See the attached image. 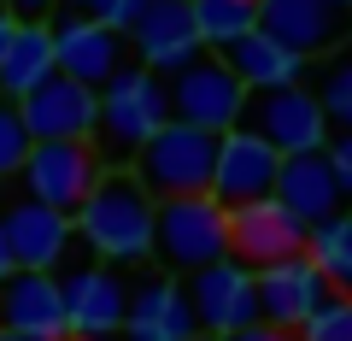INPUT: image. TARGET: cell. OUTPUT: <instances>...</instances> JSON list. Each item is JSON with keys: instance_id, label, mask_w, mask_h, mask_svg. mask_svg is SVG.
Here are the masks:
<instances>
[{"instance_id": "cell-16", "label": "cell", "mask_w": 352, "mask_h": 341, "mask_svg": "<svg viewBox=\"0 0 352 341\" xmlns=\"http://www.w3.org/2000/svg\"><path fill=\"white\" fill-rule=\"evenodd\" d=\"M71 218L53 212L41 200H18L0 212V241L12 253V271H59V259L71 253Z\"/></svg>"}, {"instance_id": "cell-24", "label": "cell", "mask_w": 352, "mask_h": 341, "mask_svg": "<svg viewBox=\"0 0 352 341\" xmlns=\"http://www.w3.org/2000/svg\"><path fill=\"white\" fill-rule=\"evenodd\" d=\"M258 6H264V0H188L194 30H200V48H217V53H223L235 36L258 30Z\"/></svg>"}, {"instance_id": "cell-12", "label": "cell", "mask_w": 352, "mask_h": 341, "mask_svg": "<svg viewBox=\"0 0 352 341\" xmlns=\"http://www.w3.org/2000/svg\"><path fill=\"white\" fill-rule=\"evenodd\" d=\"M346 18L352 6H340V0H264L258 6V30L288 53H300L305 65L346 41Z\"/></svg>"}, {"instance_id": "cell-26", "label": "cell", "mask_w": 352, "mask_h": 341, "mask_svg": "<svg viewBox=\"0 0 352 341\" xmlns=\"http://www.w3.org/2000/svg\"><path fill=\"white\" fill-rule=\"evenodd\" d=\"M317 106H323V118H329V124L352 130V59L329 65V76H323V89H317Z\"/></svg>"}, {"instance_id": "cell-9", "label": "cell", "mask_w": 352, "mask_h": 341, "mask_svg": "<svg viewBox=\"0 0 352 341\" xmlns=\"http://www.w3.org/2000/svg\"><path fill=\"white\" fill-rule=\"evenodd\" d=\"M188 312H194V329L206 335H229V329L252 324L258 318V294H252V271L241 259H212V265L188 271Z\"/></svg>"}, {"instance_id": "cell-8", "label": "cell", "mask_w": 352, "mask_h": 341, "mask_svg": "<svg viewBox=\"0 0 352 341\" xmlns=\"http://www.w3.org/2000/svg\"><path fill=\"white\" fill-rule=\"evenodd\" d=\"M294 253H305V224L276 194L229 206V259H241L247 271H264L276 259H294Z\"/></svg>"}, {"instance_id": "cell-33", "label": "cell", "mask_w": 352, "mask_h": 341, "mask_svg": "<svg viewBox=\"0 0 352 341\" xmlns=\"http://www.w3.org/2000/svg\"><path fill=\"white\" fill-rule=\"evenodd\" d=\"M12 24H18V18L6 12V6H0V53H6V41H12Z\"/></svg>"}, {"instance_id": "cell-37", "label": "cell", "mask_w": 352, "mask_h": 341, "mask_svg": "<svg viewBox=\"0 0 352 341\" xmlns=\"http://www.w3.org/2000/svg\"><path fill=\"white\" fill-rule=\"evenodd\" d=\"M188 341H217V335H200V329H194V335H188Z\"/></svg>"}, {"instance_id": "cell-39", "label": "cell", "mask_w": 352, "mask_h": 341, "mask_svg": "<svg viewBox=\"0 0 352 341\" xmlns=\"http://www.w3.org/2000/svg\"><path fill=\"white\" fill-rule=\"evenodd\" d=\"M340 6H352V0H340Z\"/></svg>"}, {"instance_id": "cell-10", "label": "cell", "mask_w": 352, "mask_h": 341, "mask_svg": "<svg viewBox=\"0 0 352 341\" xmlns=\"http://www.w3.org/2000/svg\"><path fill=\"white\" fill-rule=\"evenodd\" d=\"M59 300H65L71 335H118L124 329V306H129V282L118 265L88 259V265H71L59 277Z\"/></svg>"}, {"instance_id": "cell-18", "label": "cell", "mask_w": 352, "mask_h": 341, "mask_svg": "<svg viewBox=\"0 0 352 341\" xmlns=\"http://www.w3.org/2000/svg\"><path fill=\"white\" fill-rule=\"evenodd\" d=\"M252 294H258V318L276 329H300L305 318L317 312V300H323V277L311 271V259L305 253H294V259H276V265L252 271Z\"/></svg>"}, {"instance_id": "cell-5", "label": "cell", "mask_w": 352, "mask_h": 341, "mask_svg": "<svg viewBox=\"0 0 352 341\" xmlns=\"http://www.w3.org/2000/svg\"><path fill=\"white\" fill-rule=\"evenodd\" d=\"M164 101H170L176 124H194L206 136L235 130L241 112H247V89H241L235 76H229V65L212 59V53H200V59H188L182 71L164 76Z\"/></svg>"}, {"instance_id": "cell-11", "label": "cell", "mask_w": 352, "mask_h": 341, "mask_svg": "<svg viewBox=\"0 0 352 341\" xmlns=\"http://www.w3.org/2000/svg\"><path fill=\"white\" fill-rule=\"evenodd\" d=\"M53 30V71L71 76V83H82V89L100 94L106 83H112L118 71H124V36H118L112 24H100V18H59Z\"/></svg>"}, {"instance_id": "cell-19", "label": "cell", "mask_w": 352, "mask_h": 341, "mask_svg": "<svg viewBox=\"0 0 352 341\" xmlns=\"http://www.w3.org/2000/svg\"><path fill=\"white\" fill-rule=\"evenodd\" d=\"M194 335V312L176 277H141L129 282V306H124V341H188Z\"/></svg>"}, {"instance_id": "cell-34", "label": "cell", "mask_w": 352, "mask_h": 341, "mask_svg": "<svg viewBox=\"0 0 352 341\" xmlns=\"http://www.w3.org/2000/svg\"><path fill=\"white\" fill-rule=\"evenodd\" d=\"M12 277V253H6V241H0V282Z\"/></svg>"}, {"instance_id": "cell-7", "label": "cell", "mask_w": 352, "mask_h": 341, "mask_svg": "<svg viewBox=\"0 0 352 341\" xmlns=\"http://www.w3.org/2000/svg\"><path fill=\"white\" fill-rule=\"evenodd\" d=\"M241 124H247L258 141H270L282 159H288V153H317V147L329 141V118H323V106H317V94L305 89V83L247 94Z\"/></svg>"}, {"instance_id": "cell-22", "label": "cell", "mask_w": 352, "mask_h": 341, "mask_svg": "<svg viewBox=\"0 0 352 341\" xmlns=\"http://www.w3.org/2000/svg\"><path fill=\"white\" fill-rule=\"evenodd\" d=\"M47 76H53V30L47 24H12V41L0 53V94L24 101Z\"/></svg>"}, {"instance_id": "cell-21", "label": "cell", "mask_w": 352, "mask_h": 341, "mask_svg": "<svg viewBox=\"0 0 352 341\" xmlns=\"http://www.w3.org/2000/svg\"><path fill=\"white\" fill-rule=\"evenodd\" d=\"M217 59L229 65V76H235L247 94H264V89H288V83H300L305 76V59L300 53H288L282 41H270L264 30H247V36H235Z\"/></svg>"}, {"instance_id": "cell-23", "label": "cell", "mask_w": 352, "mask_h": 341, "mask_svg": "<svg viewBox=\"0 0 352 341\" xmlns=\"http://www.w3.org/2000/svg\"><path fill=\"white\" fill-rule=\"evenodd\" d=\"M305 259L329 294H352V212H335L329 224L305 229Z\"/></svg>"}, {"instance_id": "cell-2", "label": "cell", "mask_w": 352, "mask_h": 341, "mask_svg": "<svg viewBox=\"0 0 352 341\" xmlns=\"http://www.w3.org/2000/svg\"><path fill=\"white\" fill-rule=\"evenodd\" d=\"M159 124H170V101H164V76H153L147 65H124L100 89L94 106V153H100L106 171H129L135 147L153 136Z\"/></svg>"}, {"instance_id": "cell-20", "label": "cell", "mask_w": 352, "mask_h": 341, "mask_svg": "<svg viewBox=\"0 0 352 341\" xmlns=\"http://www.w3.org/2000/svg\"><path fill=\"white\" fill-rule=\"evenodd\" d=\"M270 194H276L305 229H317V224H329L335 212H346L340 183H335V171H329L323 147H317V153H288V159L276 165V189H270Z\"/></svg>"}, {"instance_id": "cell-17", "label": "cell", "mask_w": 352, "mask_h": 341, "mask_svg": "<svg viewBox=\"0 0 352 341\" xmlns=\"http://www.w3.org/2000/svg\"><path fill=\"white\" fill-rule=\"evenodd\" d=\"M0 329L30 341H65V300H59V277L53 271H12L0 282Z\"/></svg>"}, {"instance_id": "cell-15", "label": "cell", "mask_w": 352, "mask_h": 341, "mask_svg": "<svg viewBox=\"0 0 352 341\" xmlns=\"http://www.w3.org/2000/svg\"><path fill=\"white\" fill-rule=\"evenodd\" d=\"M94 106H100L94 89H82V83L53 71L41 89H30L18 101V118H24L30 141H88L94 136Z\"/></svg>"}, {"instance_id": "cell-35", "label": "cell", "mask_w": 352, "mask_h": 341, "mask_svg": "<svg viewBox=\"0 0 352 341\" xmlns=\"http://www.w3.org/2000/svg\"><path fill=\"white\" fill-rule=\"evenodd\" d=\"M65 341H112V335H65Z\"/></svg>"}, {"instance_id": "cell-28", "label": "cell", "mask_w": 352, "mask_h": 341, "mask_svg": "<svg viewBox=\"0 0 352 341\" xmlns=\"http://www.w3.org/2000/svg\"><path fill=\"white\" fill-rule=\"evenodd\" d=\"M323 159H329V171L340 183V200L352 206V130H340L335 141H323Z\"/></svg>"}, {"instance_id": "cell-4", "label": "cell", "mask_w": 352, "mask_h": 341, "mask_svg": "<svg viewBox=\"0 0 352 341\" xmlns=\"http://www.w3.org/2000/svg\"><path fill=\"white\" fill-rule=\"evenodd\" d=\"M153 253L170 271H200L212 259H229V206L212 194L159 200L153 206Z\"/></svg>"}, {"instance_id": "cell-3", "label": "cell", "mask_w": 352, "mask_h": 341, "mask_svg": "<svg viewBox=\"0 0 352 341\" xmlns=\"http://www.w3.org/2000/svg\"><path fill=\"white\" fill-rule=\"evenodd\" d=\"M212 159H217V136L194 124H159L129 159V177L153 194V200H182V194H212Z\"/></svg>"}, {"instance_id": "cell-13", "label": "cell", "mask_w": 352, "mask_h": 341, "mask_svg": "<svg viewBox=\"0 0 352 341\" xmlns=\"http://www.w3.org/2000/svg\"><path fill=\"white\" fill-rule=\"evenodd\" d=\"M276 165H282V153L270 141H258L247 124L223 130L217 136V159H212V200H223V206L264 200L276 189Z\"/></svg>"}, {"instance_id": "cell-25", "label": "cell", "mask_w": 352, "mask_h": 341, "mask_svg": "<svg viewBox=\"0 0 352 341\" xmlns=\"http://www.w3.org/2000/svg\"><path fill=\"white\" fill-rule=\"evenodd\" d=\"M294 341H352V294H323L317 312L294 329Z\"/></svg>"}, {"instance_id": "cell-27", "label": "cell", "mask_w": 352, "mask_h": 341, "mask_svg": "<svg viewBox=\"0 0 352 341\" xmlns=\"http://www.w3.org/2000/svg\"><path fill=\"white\" fill-rule=\"evenodd\" d=\"M24 153H30V130H24V118H18V101L0 94V177H18Z\"/></svg>"}, {"instance_id": "cell-30", "label": "cell", "mask_w": 352, "mask_h": 341, "mask_svg": "<svg viewBox=\"0 0 352 341\" xmlns=\"http://www.w3.org/2000/svg\"><path fill=\"white\" fill-rule=\"evenodd\" d=\"M18 24H47V12H59V0H0Z\"/></svg>"}, {"instance_id": "cell-29", "label": "cell", "mask_w": 352, "mask_h": 341, "mask_svg": "<svg viewBox=\"0 0 352 341\" xmlns=\"http://www.w3.org/2000/svg\"><path fill=\"white\" fill-rule=\"evenodd\" d=\"M217 341H294V329H276V324H264V318H252V324L229 329V335H217Z\"/></svg>"}, {"instance_id": "cell-14", "label": "cell", "mask_w": 352, "mask_h": 341, "mask_svg": "<svg viewBox=\"0 0 352 341\" xmlns=\"http://www.w3.org/2000/svg\"><path fill=\"white\" fill-rule=\"evenodd\" d=\"M124 41L141 53V65H147L153 76H170V71H182L188 59H200V53H206L188 0H147V12L124 30Z\"/></svg>"}, {"instance_id": "cell-1", "label": "cell", "mask_w": 352, "mask_h": 341, "mask_svg": "<svg viewBox=\"0 0 352 341\" xmlns=\"http://www.w3.org/2000/svg\"><path fill=\"white\" fill-rule=\"evenodd\" d=\"M153 206L159 200L129 171H100V183L88 189V200L71 212V229L106 265H141L153 253Z\"/></svg>"}, {"instance_id": "cell-32", "label": "cell", "mask_w": 352, "mask_h": 341, "mask_svg": "<svg viewBox=\"0 0 352 341\" xmlns=\"http://www.w3.org/2000/svg\"><path fill=\"white\" fill-rule=\"evenodd\" d=\"M71 18H106V0H59Z\"/></svg>"}, {"instance_id": "cell-6", "label": "cell", "mask_w": 352, "mask_h": 341, "mask_svg": "<svg viewBox=\"0 0 352 341\" xmlns=\"http://www.w3.org/2000/svg\"><path fill=\"white\" fill-rule=\"evenodd\" d=\"M100 153L94 141H30L24 165H18V183H24V200H41L53 212L71 218L88 200V189L100 183Z\"/></svg>"}, {"instance_id": "cell-38", "label": "cell", "mask_w": 352, "mask_h": 341, "mask_svg": "<svg viewBox=\"0 0 352 341\" xmlns=\"http://www.w3.org/2000/svg\"><path fill=\"white\" fill-rule=\"evenodd\" d=\"M346 41H352V18H346Z\"/></svg>"}, {"instance_id": "cell-36", "label": "cell", "mask_w": 352, "mask_h": 341, "mask_svg": "<svg viewBox=\"0 0 352 341\" xmlns=\"http://www.w3.org/2000/svg\"><path fill=\"white\" fill-rule=\"evenodd\" d=\"M0 341H30V335H12V329H0Z\"/></svg>"}, {"instance_id": "cell-31", "label": "cell", "mask_w": 352, "mask_h": 341, "mask_svg": "<svg viewBox=\"0 0 352 341\" xmlns=\"http://www.w3.org/2000/svg\"><path fill=\"white\" fill-rule=\"evenodd\" d=\"M141 12H147V0H106V18H100V24H112L118 36H124V30L135 24Z\"/></svg>"}]
</instances>
